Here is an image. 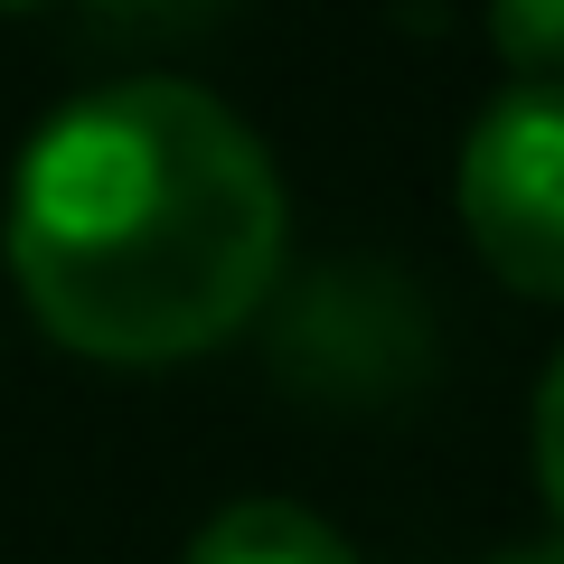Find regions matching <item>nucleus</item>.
<instances>
[{"label": "nucleus", "mask_w": 564, "mask_h": 564, "mask_svg": "<svg viewBox=\"0 0 564 564\" xmlns=\"http://www.w3.org/2000/svg\"><path fill=\"white\" fill-rule=\"evenodd\" d=\"M273 151L207 85L122 76L47 113L10 180V273L47 339L170 367L236 339L282 273Z\"/></svg>", "instance_id": "f257e3e1"}, {"label": "nucleus", "mask_w": 564, "mask_h": 564, "mask_svg": "<svg viewBox=\"0 0 564 564\" xmlns=\"http://www.w3.org/2000/svg\"><path fill=\"white\" fill-rule=\"evenodd\" d=\"M462 226L508 292L564 302V85H499L480 104L462 141Z\"/></svg>", "instance_id": "f03ea898"}, {"label": "nucleus", "mask_w": 564, "mask_h": 564, "mask_svg": "<svg viewBox=\"0 0 564 564\" xmlns=\"http://www.w3.org/2000/svg\"><path fill=\"white\" fill-rule=\"evenodd\" d=\"M180 564H358L329 518H311L302 499H236L188 536Z\"/></svg>", "instance_id": "7ed1b4c3"}, {"label": "nucleus", "mask_w": 564, "mask_h": 564, "mask_svg": "<svg viewBox=\"0 0 564 564\" xmlns=\"http://www.w3.org/2000/svg\"><path fill=\"white\" fill-rule=\"evenodd\" d=\"M489 47L518 66V85H564V0H508V10H489Z\"/></svg>", "instance_id": "20e7f679"}, {"label": "nucleus", "mask_w": 564, "mask_h": 564, "mask_svg": "<svg viewBox=\"0 0 564 564\" xmlns=\"http://www.w3.org/2000/svg\"><path fill=\"white\" fill-rule=\"evenodd\" d=\"M536 489H545V508L564 527V348H555V367L536 386Z\"/></svg>", "instance_id": "39448f33"}, {"label": "nucleus", "mask_w": 564, "mask_h": 564, "mask_svg": "<svg viewBox=\"0 0 564 564\" xmlns=\"http://www.w3.org/2000/svg\"><path fill=\"white\" fill-rule=\"evenodd\" d=\"M489 564H564V536H545V545H508V555H489Z\"/></svg>", "instance_id": "423d86ee"}]
</instances>
